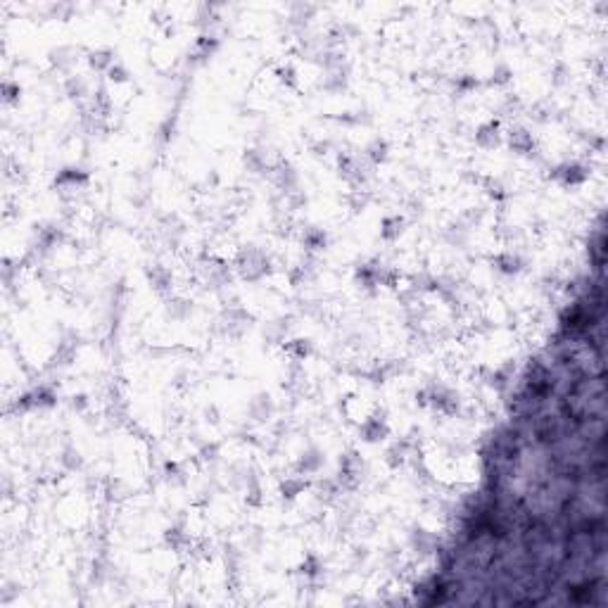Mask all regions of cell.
Here are the masks:
<instances>
[{
	"mask_svg": "<svg viewBox=\"0 0 608 608\" xmlns=\"http://www.w3.org/2000/svg\"><path fill=\"white\" fill-rule=\"evenodd\" d=\"M233 264H235V268H238L240 276H243V281H247V283L262 281V278L271 276V271H273L268 255L264 250H259L257 245L240 247Z\"/></svg>",
	"mask_w": 608,
	"mask_h": 608,
	"instance_id": "obj_1",
	"label": "cell"
},
{
	"mask_svg": "<svg viewBox=\"0 0 608 608\" xmlns=\"http://www.w3.org/2000/svg\"><path fill=\"white\" fill-rule=\"evenodd\" d=\"M416 404L430 406L435 411L444 413V416H456L461 411V397L459 392H454L451 387L442 383H433L423 387L421 392H416Z\"/></svg>",
	"mask_w": 608,
	"mask_h": 608,
	"instance_id": "obj_2",
	"label": "cell"
},
{
	"mask_svg": "<svg viewBox=\"0 0 608 608\" xmlns=\"http://www.w3.org/2000/svg\"><path fill=\"white\" fill-rule=\"evenodd\" d=\"M364 459L357 449H347L345 454H340L337 459V485L342 489H357L359 482L364 480Z\"/></svg>",
	"mask_w": 608,
	"mask_h": 608,
	"instance_id": "obj_3",
	"label": "cell"
},
{
	"mask_svg": "<svg viewBox=\"0 0 608 608\" xmlns=\"http://www.w3.org/2000/svg\"><path fill=\"white\" fill-rule=\"evenodd\" d=\"M589 176H591L589 166L573 159V162H561L553 166L549 179L556 181L561 188H578V186H585V183L589 181Z\"/></svg>",
	"mask_w": 608,
	"mask_h": 608,
	"instance_id": "obj_4",
	"label": "cell"
},
{
	"mask_svg": "<svg viewBox=\"0 0 608 608\" xmlns=\"http://www.w3.org/2000/svg\"><path fill=\"white\" fill-rule=\"evenodd\" d=\"M250 321H252V316L247 314L245 309H240V306H231V309H226L224 314L219 316L217 328L224 337H228V340H238V337H243L247 333Z\"/></svg>",
	"mask_w": 608,
	"mask_h": 608,
	"instance_id": "obj_5",
	"label": "cell"
},
{
	"mask_svg": "<svg viewBox=\"0 0 608 608\" xmlns=\"http://www.w3.org/2000/svg\"><path fill=\"white\" fill-rule=\"evenodd\" d=\"M359 438L366 444H380L390 438V423L385 418V411H375L359 426Z\"/></svg>",
	"mask_w": 608,
	"mask_h": 608,
	"instance_id": "obj_6",
	"label": "cell"
},
{
	"mask_svg": "<svg viewBox=\"0 0 608 608\" xmlns=\"http://www.w3.org/2000/svg\"><path fill=\"white\" fill-rule=\"evenodd\" d=\"M271 179H273V186H276L285 197L300 190V174H297V169H295V166L290 164V162H285V159H278V162L273 164Z\"/></svg>",
	"mask_w": 608,
	"mask_h": 608,
	"instance_id": "obj_7",
	"label": "cell"
},
{
	"mask_svg": "<svg viewBox=\"0 0 608 608\" xmlns=\"http://www.w3.org/2000/svg\"><path fill=\"white\" fill-rule=\"evenodd\" d=\"M385 264L378 262H369V264H359L354 268V283L359 285L366 293H375V290L383 285V273H385Z\"/></svg>",
	"mask_w": 608,
	"mask_h": 608,
	"instance_id": "obj_8",
	"label": "cell"
},
{
	"mask_svg": "<svg viewBox=\"0 0 608 608\" xmlns=\"http://www.w3.org/2000/svg\"><path fill=\"white\" fill-rule=\"evenodd\" d=\"M507 143L511 148V153L520 155V157H532V153H537V141L527 128L523 126H513L507 133Z\"/></svg>",
	"mask_w": 608,
	"mask_h": 608,
	"instance_id": "obj_9",
	"label": "cell"
},
{
	"mask_svg": "<svg viewBox=\"0 0 608 608\" xmlns=\"http://www.w3.org/2000/svg\"><path fill=\"white\" fill-rule=\"evenodd\" d=\"M409 547H411L413 553H418V556H428V553H433L435 549H438V540H435V535L430 530H426V527L421 525H413L411 530H409Z\"/></svg>",
	"mask_w": 608,
	"mask_h": 608,
	"instance_id": "obj_10",
	"label": "cell"
},
{
	"mask_svg": "<svg viewBox=\"0 0 608 608\" xmlns=\"http://www.w3.org/2000/svg\"><path fill=\"white\" fill-rule=\"evenodd\" d=\"M273 413H276V404H273V400H271V395H268V392H259V395H255L250 400V404H247V416H250L255 423L271 421Z\"/></svg>",
	"mask_w": 608,
	"mask_h": 608,
	"instance_id": "obj_11",
	"label": "cell"
},
{
	"mask_svg": "<svg viewBox=\"0 0 608 608\" xmlns=\"http://www.w3.org/2000/svg\"><path fill=\"white\" fill-rule=\"evenodd\" d=\"M504 143L502 136V126H499V119H489L485 124L475 128V145L482 150H494Z\"/></svg>",
	"mask_w": 608,
	"mask_h": 608,
	"instance_id": "obj_12",
	"label": "cell"
},
{
	"mask_svg": "<svg viewBox=\"0 0 608 608\" xmlns=\"http://www.w3.org/2000/svg\"><path fill=\"white\" fill-rule=\"evenodd\" d=\"M326 464V454L319 449V447H306V449L300 454L297 464H295V471L297 475H314L319 473Z\"/></svg>",
	"mask_w": 608,
	"mask_h": 608,
	"instance_id": "obj_13",
	"label": "cell"
},
{
	"mask_svg": "<svg viewBox=\"0 0 608 608\" xmlns=\"http://www.w3.org/2000/svg\"><path fill=\"white\" fill-rule=\"evenodd\" d=\"M492 264L499 273H504V276H518V273L525 268L523 257H520L518 252H511V250H504V252H499L497 257H492Z\"/></svg>",
	"mask_w": 608,
	"mask_h": 608,
	"instance_id": "obj_14",
	"label": "cell"
},
{
	"mask_svg": "<svg viewBox=\"0 0 608 608\" xmlns=\"http://www.w3.org/2000/svg\"><path fill=\"white\" fill-rule=\"evenodd\" d=\"M349 84V64H340L335 69H328L324 72V79H321V88L326 93H342Z\"/></svg>",
	"mask_w": 608,
	"mask_h": 608,
	"instance_id": "obj_15",
	"label": "cell"
},
{
	"mask_svg": "<svg viewBox=\"0 0 608 608\" xmlns=\"http://www.w3.org/2000/svg\"><path fill=\"white\" fill-rule=\"evenodd\" d=\"M290 331H293V324H290V319L281 316V319L268 321V324L264 326L262 335H264V340H266V345H283L285 337L290 335Z\"/></svg>",
	"mask_w": 608,
	"mask_h": 608,
	"instance_id": "obj_16",
	"label": "cell"
},
{
	"mask_svg": "<svg viewBox=\"0 0 608 608\" xmlns=\"http://www.w3.org/2000/svg\"><path fill=\"white\" fill-rule=\"evenodd\" d=\"M90 183L88 171L79 169V166H64V169L57 171L55 176V186L57 188H84Z\"/></svg>",
	"mask_w": 608,
	"mask_h": 608,
	"instance_id": "obj_17",
	"label": "cell"
},
{
	"mask_svg": "<svg viewBox=\"0 0 608 608\" xmlns=\"http://www.w3.org/2000/svg\"><path fill=\"white\" fill-rule=\"evenodd\" d=\"M148 281H150V288L157 295H162V297H166V295L171 293V271L166 266H162V264H153V266L148 268Z\"/></svg>",
	"mask_w": 608,
	"mask_h": 608,
	"instance_id": "obj_18",
	"label": "cell"
},
{
	"mask_svg": "<svg viewBox=\"0 0 608 608\" xmlns=\"http://www.w3.org/2000/svg\"><path fill=\"white\" fill-rule=\"evenodd\" d=\"M302 245L309 255H316V252L326 250L328 247V231L321 228V226H306L302 231Z\"/></svg>",
	"mask_w": 608,
	"mask_h": 608,
	"instance_id": "obj_19",
	"label": "cell"
},
{
	"mask_svg": "<svg viewBox=\"0 0 608 608\" xmlns=\"http://www.w3.org/2000/svg\"><path fill=\"white\" fill-rule=\"evenodd\" d=\"M404 217L402 214H387V217H383V222H380V240H385V243H395V240L402 238V233H404Z\"/></svg>",
	"mask_w": 608,
	"mask_h": 608,
	"instance_id": "obj_20",
	"label": "cell"
},
{
	"mask_svg": "<svg viewBox=\"0 0 608 608\" xmlns=\"http://www.w3.org/2000/svg\"><path fill=\"white\" fill-rule=\"evenodd\" d=\"M409 454H411V440L402 438V440H397V442H392L390 447H387L385 464L390 466L392 471H397L400 466H404V461H406Z\"/></svg>",
	"mask_w": 608,
	"mask_h": 608,
	"instance_id": "obj_21",
	"label": "cell"
},
{
	"mask_svg": "<svg viewBox=\"0 0 608 608\" xmlns=\"http://www.w3.org/2000/svg\"><path fill=\"white\" fill-rule=\"evenodd\" d=\"M117 64V55L110 48H98V50L88 52V67L98 74H107Z\"/></svg>",
	"mask_w": 608,
	"mask_h": 608,
	"instance_id": "obj_22",
	"label": "cell"
},
{
	"mask_svg": "<svg viewBox=\"0 0 608 608\" xmlns=\"http://www.w3.org/2000/svg\"><path fill=\"white\" fill-rule=\"evenodd\" d=\"M219 46H222V41H219L217 36H209V34L197 36L195 48H193V62H207L209 57L219 50Z\"/></svg>",
	"mask_w": 608,
	"mask_h": 608,
	"instance_id": "obj_23",
	"label": "cell"
},
{
	"mask_svg": "<svg viewBox=\"0 0 608 608\" xmlns=\"http://www.w3.org/2000/svg\"><path fill=\"white\" fill-rule=\"evenodd\" d=\"M364 157L369 159L371 164L380 166L387 162V157H390V143L385 141V138H373V141H369V145L364 148Z\"/></svg>",
	"mask_w": 608,
	"mask_h": 608,
	"instance_id": "obj_24",
	"label": "cell"
},
{
	"mask_svg": "<svg viewBox=\"0 0 608 608\" xmlns=\"http://www.w3.org/2000/svg\"><path fill=\"white\" fill-rule=\"evenodd\" d=\"M48 60H50V64L57 69V72H69V69L74 67V62H77V48L60 46V48H55V50H50Z\"/></svg>",
	"mask_w": 608,
	"mask_h": 608,
	"instance_id": "obj_25",
	"label": "cell"
},
{
	"mask_svg": "<svg viewBox=\"0 0 608 608\" xmlns=\"http://www.w3.org/2000/svg\"><path fill=\"white\" fill-rule=\"evenodd\" d=\"M202 276L207 283H212V288H224L231 281V268L224 262H212L202 266Z\"/></svg>",
	"mask_w": 608,
	"mask_h": 608,
	"instance_id": "obj_26",
	"label": "cell"
},
{
	"mask_svg": "<svg viewBox=\"0 0 608 608\" xmlns=\"http://www.w3.org/2000/svg\"><path fill=\"white\" fill-rule=\"evenodd\" d=\"M309 485H311V482L306 480V478L293 475V478H285V480H281V485H278V492H281L283 499L293 502V499H297L300 494H304V489H309Z\"/></svg>",
	"mask_w": 608,
	"mask_h": 608,
	"instance_id": "obj_27",
	"label": "cell"
},
{
	"mask_svg": "<svg viewBox=\"0 0 608 608\" xmlns=\"http://www.w3.org/2000/svg\"><path fill=\"white\" fill-rule=\"evenodd\" d=\"M283 352H288L295 362H304L314 354V345H311L309 337H295V340L283 342Z\"/></svg>",
	"mask_w": 608,
	"mask_h": 608,
	"instance_id": "obj_28",
	"label": "cell"
},
{
	"mask_svg": "<svg viewBox=\"0 0 608 608\" xmlns=\"http://www.w3.org/2000/svg\"><path fill=\"white\" fill-rule=\"evenodd\" d=\"M243 164H245L247 171H252V174H264V171H271L273 169V164L266 159V155H264L262 150H257V148L245 150Z\"/></svg>",
	"mask_w": 608,
	"mask_h": 608,
	"instance_id": "obj_29",
	"label": "cell"
},
{
	"mask_svg": "<svg viewBox=\"0 0 608 608\" xmlns=\"http://www.w3.org/2000/svg\"><path fill=\"white\" fill-rule=\"evenodd\" d=\"M297 573L304 575L306 580H316L321 573H324V563H321V558L316 556V553H306L304 561L297 566Z\"/></svg>",
	"mask_w": 608,
	"mask_h": 608,
	"instance_id": "obj_30",
	"label": "cell"
},
{
	"mask_svg": "<svg viewBox=\"0 0 608 608\" xmlns=\"http://www.w3.org/2000/svg\"><path fill=\"white\" fill-rule=\"evenodd\" d=\"M64 90H67L69 98H84V95H88V84H86L84 77H79V74H69L67 81H64Z\"/></svg>",
	"mask_w": 608,
	"mask_h": 608,
	"instance_id": "obj_31",
	"label": "cell"
},
{
	"mask_svg": "<svg viewBox=\"0 0 608 608\" xmlns=\"http://www.w3.org/2000/svg\"><path fill=\"white\" fill-rule=\"evenodd\" d=\"M273 74H276V79L285 88H297V72H295L293 64H281V67H276Z\"/></svg>",
	"mask_w": 608,
	"mask_h": 608,
	"instance_id": "obj_32",
	"label": "cell"
},
{
	"mask_svg": "<svg viewBox=\"0 0 608 608\" xmlns=\"http://www.w3.org/2000/svg\"><path fill=\"white\" fill-rule=\"evenodd\" d=\"M478 86H480V79H475L473 74H464V77L454 79V88H456V93H459V95L471 93V90H475Z\"/></svg>",
	"mask_w": 608,
	"mask_h": 608,
	"instance_id": "obj_33",
	"label": "cell"
},
{
	"mask_svg": "<svg viewBox=\"0 0 608 608\" xmlns=\"http://www.w3.org/2000/svg\"><path fill=\"white\" fill-rule=\"evenodd\" d=\"M511 79H513V72H511L509 64H497V67L492 69V79H489V84L507 86V84H511Z\"/></svg>",
	"mask_w": 608,
	"mask_h": 608,
	"instance_id": "obj_34",
	"label": "cell"
},
{
	"mask_svg": "<svg viewBox=\"0 0 608 608\" xmlns=\"http://www.w3.org/2000/svg\"><path fill=\"white\" fill-rule=\"evenodd\" d=\"M164 537H166V542H169V545L174 547V549H183L186 545H190V540H188V535L181 530V527H169Z\"/></svg>",
	"mask_w": 608,
	"mask_h": 608,
	"instance_id": "obj_35",
	"label": "cell"
},
{
	"mask_svg": "<svg viewBox=\"0 0 608 608\" xmlns=\"http://www.w3.org/2000/svg\"><path fill=\"white\" fill-rule=\"evenodd\" d=\"M485 190H487V195L492 197V200H507L509 197V193H507V188L502 186V183H499V179H487L485 181Z\"/></svg>",
	"mask_w": 608,
	"mask_h": 608,
	"instance_id": "obj_36",
	"label": "cell"
},
{
	"mask_svg": "<svg viewBox=\"0 0 608 608\" xmlns=\"http://www.w3.org/2000/svg\"><path fill=\"white\" fill-rule=\"evenodd\" d=\"M0 90H3V100L8 102V105L17 102V100H19V95H21L19 84H14V81H3V86H0Z\"/></svg>",
	"mask_w": 608,
	"mask_h": 608,
	"instance_id": "obj_37",
	"label": "cell"
},
{
	"mask_svg": "<svg viewBox=\"0 0 608 608\" xmlns=\"http://www.w3.org/2000/svg\"><path fill=\"white\" fill-rule=\"evenodd\" d=\"M107 79H110L112 84H128V79H131V74H128V69L124 67L121 62H117L115 67L107 72Z\"/></svg>",
	"mask_w": 608,
	"mask_h": 608,
	"instance_id": "obj_38",
	"label": "cell"
},
{
	"mask_svg": "<svg viewBox=\"0 0 608 608\" xmlns=\"http://www.w3.org/2000/svg\"><path fill=\"white\" fill-rule=\"evenodd\" d=\"M174 128H176V117H166V119L162 121V126H159V141L162 143H169L171 138H174Z\"/></svg>",
	"mask_w": 608,
	"mask_h": 608,
	"instance_id": "obj_39",
	"label": "cell"
},
{
	"mask_svg": "<svg viewBox=\"0 0 608 608\" xmlns=\"http://www.w3.org/2000/svg\"><path fill=\"white\" fill-rule=\"evenodd\" d=\"M62 464L69 468V471H77V468H81V454H79L74 447H69L67 451H64L62 456Z\"/></svg>",
	"mask_w": 608,
	"mask_h": 608,
	"instance_id": "obj_40",
	"label": "cell"
},
{
	"mask_svg": "<svg viewBox=\"0 0 608 608\" xmlns=\"http://www.w3.org/2000/svg\"><path fill=\"white\" fill-rule=\"evenodd\" d=\"M86 406H88V397H86V395L72 397V409H74V411H84Z\"/></svg>",
	"mask_w": 608,
	"mask_h": 608,
	"instance_id": "obj_41",
	"label": "cell"
}]
</instances>
